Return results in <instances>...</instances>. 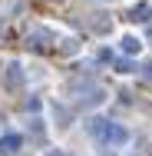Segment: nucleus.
I'll use <instances>...</instances> for the list:
<instances>
[{"mask_svg": "<svg viewBox=\"0 0 152 156\" xmlns=\"http://www.w3.org/2000/svg\"><path fill=\"white\" fill-rule=\"evenodd\" d=\"M90 129L103 140V143H113V146H122L126 140H129V133L122 129L119 123H106V120H93L90 123Z\"/></svg>", "mask_w": 152, "mask_h": 156, "instance_id": "1", "label": "nucleus"}, {"mask_svg": "<svg viewBox=\"0 0 152 156\" xmlns=\"http://www.w3.org/2000/svg\"><path fill=\"white\" fill-rule=\"evenodd\" d=\"M46 156H66V153H46Z\"/></svg>", "mask_w": 152, "mask_h": 156, "instance_id": "7", "label": "nucleus"}, {"mask_svg": "<svg viewBox=\"0 0 152 156\" xmlns=\"http://www.w3.org/2000/svg\"><path fill=\"white\" fill-rule=\"evenodd\" d=\"M122 50H126V53H136V50H139V40L126 37V40H122Z\"/></svg>", "mask_w": 152, "mask_h": 156, "instance_id": "5", "label": "nucleus"}, {"mask_svg": "<svg viewBox=\"0 0 152 156\" xmlns=\"http://www.w3.org/2000/svg\"><path fill=\"white\" fill-rule=\"evenodd\" d=\"M149 13H152V7H149V3H139V7L132 10V17H129V20H139V23H146V20H149Z\"/></svg>", "mask_w": 152, "mask_h": 156, "instance_id": "4", "label": "nucleus"}, {"mask_svg": "<svg viewBox=\"0 0 152 156\" xmlns=\"http://www.w3.org/2000/svg\"><path fill=\"white\" fill-rule=\"evenodd\" d=\"M20 143H23V140H20V136H13V133L0 136V150H3V153H17V150H20Z\"/></svg>", "mask_w": 152, "mask_h": 156, "instance_id": "2", "label": "nucleus"}, {"mask_svg": "<svg viewBox=\"0 0 152 156\" xmlns=\"http://www.w3.org/2000/svg\"><path fill=\"white\" fill-rule=\"evenodd\" d=\"M146 76H149V80H152V63H149V66H146Z\"/></svg>", "mask_w": 152, "mask_h": 156, "instance_id": "6", "label": "nucleus"}, {"mask_svg": "<svg viewBox=\"0 0 152 156\" xmlns=\"http://www.w3.org/2000/svg\"><path fill=\"white\" fill-rule=\"evenodd\" d=\"M20 83H23V73H20L17 63H10L7 66V87H20Z\"/></svg>", "mask_w": 152, "mask_h": 156, "instance_id": "3", "label": "nucleus"}]
</instances>
